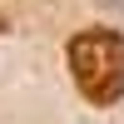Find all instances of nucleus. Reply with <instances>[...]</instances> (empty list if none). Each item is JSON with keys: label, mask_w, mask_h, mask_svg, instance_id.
<instances>
[{"label": "nucleus", "mask_w": 124, "mask_h": 124, "mask_svg": "<svg viewBox=\"0 0 124 124\" xmlns=\"http://www.w3.org/2000/svg\"><path fill=\"white\" fill-rule=\"evenodd\" d=\"M70 75L75 89L94 109H109L124 99V35L104 25H89L70 40Z\"/></svg>", "instance_id": "f257e3e1"}, {"label": "nucleus", "mask_w": 124, "mask_h": 124, "mask_svg": "<svg viewBox=\"0 0 124 124\" xmlns=\"http://www.w3.org/2000/svg\"><path fill=\"white\" fill-rule=\"evenodd\" d=\"M104 5H109V10H119V15H124V0H104Z\"/></svg>", "instance_id": "f03ea898"}]
</instances>
